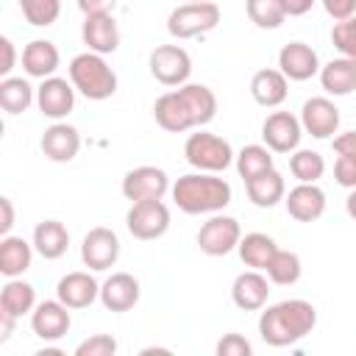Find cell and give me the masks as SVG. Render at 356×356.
<instances>
[{
	"instance_id": "6da1fadb",
	"label": "cell",
	"mask_w": 356,
	"mask_h": 356,
	"mask_svg": "<svg viewBox=\"0 0 356 356\" xmlns=\"http://www.w3.org/2000/svg\"><path fill=\"white\" fill-rule=\"evenodd\" d=\"M214 114H217V95L206 83H184L172 92H164L153 103V120L170 134L203 128L214 120Z\"/></svg>"
},
{
	"instance_id": "c3c4849f",
	"label": "cell",
	"mask_w": 356,
	"mask_h": 356,
	"mask_svg": "<svg viewBox=\"0 0 356 356\" xmlns=\"http://www.w3.org/2000/svg\"><path fill=\"white\" fill-rule=\"evenodd\" d=\"M345 211H348L350 220H356V189H350V195H348V200H345Z\"/></svg>"
},
{
	"instance_id": "d590c367",
	"label": "cell",
	"mask_w": 356,
	"mask_h": 356,
	"mask_svg": "<svg viewBox=\"0 0 356 356\" xmlns=\"http://www.w3.org/2000/svg\"><path fill=\"white\" fill-rule=\"evenodd\" d=\"M17 3L25 22H31L33 28H47L61 14V0H17Z\"/></svg>"
},
{
	"instance_id": "f1b7e54d",
	"label": "cell",
	"mask_w": 356,
	"mask_h": 356,
	"mask_svg": "<svg viewBox=\"0 0 356 356\" xmlns=\"http://www.w3.org/2000/svg\"><path fill=\"white\" fill-rule=\"evenodd\" d=\"M36 100V89L28 83V78L8 75L0 81V106L6 114H22Z\"/></svg>"
},
{
	"instance_id": "4dcf8cb0",
	"label": "cell",
	"mask_w": 356,
	"mask_h": 356,
	"mask_svg": "<svg viewBox=\"0 0 356 356\" xmlns=\"http://www.w3.org/2000/svg\"><path fill=\"white\" fill-rule=\"evenodd\" d=\"M0 309L14 314V317H22L28 312L36 309V292L28 281L22 278H8L6 286L0 289Z\"/></svg>"
},
{
	"instance_id": "277c9868",
	"label": "cell",
	"mask_w": 356,
	"mask_h": 356,
	"mask_svg": "<svg viewBox=\"0 0 356 356\" xmlns=\"http://www.w3.org/2000/svg\"><path fill=\"white\" fill-rule=\"evenodd\" d=\"M70 81L75 86L78 95H83L86 100H108L117 92V72L106 64V58L100 53H78L70 67Z\"/></svg>"
},
{
	"instance_id": "f35d334b",
	"label": "cell",
	"mask_w": 356,
	"mask_h": 356,
	"mask_svg": "<svg viewBox=\"0 0 356 356\" xmlns=\"http://www.w3.org/2000/svg\"><path fill=\"white\" fill-rule=\"evenodd\" d=\"M250 353H253V345L242 334L231 331L217 342V356H250Z\"/></svg>"
},
{
	"instance_id": "ab89813d",
	"label": "cell",
	"mask_w": 356,
	"mask_h": 356,
	"mask_svg": "<svg viewBox=\"0 0 356 356\" xmlns=\"http://www.w3.org/2000/svg\"><path fill=\"white\" fill-rule=\"evenodd\" d=\"M334 178L339 186L345 189H356V156H345L339 153L334 161Z\"/></svg>"
},
{
	"instance_id": "4fadbf2b",
	"label": "cell",
	"mask_w": 356,
	"mask_h": 356,
	"mask_svg": "<svg viewBox=\"0 0 356 356\" xmlns=\"http://www.w3.org/2000/svg\"><path fill=\"white\" fill-rule=\"evenodd\" d=\"M36 106L50 120H64L75 108V86L67 78L50 75L36 86Z\"/></svg>"
},
{
	"instance_id": "60d3db41",
	"label": "cell",
	"mask_w": 356,
	"mask_h": 356,
	"mask_svg": "<svg viewBox=\"0 0 356 356\" xmlns=\"http://www.w3.org/2000/svg\"><path fill=\"white\" fill-rule=\"evenodd\" d=\"M320 3H323L325 14H328L334 22L348 19V17L356 14V0H320Z\"/></svg>"
},
{
	"instance_id": "ba28073f",
	"label": "cell",
	"mask_w": 356,
	"mask_h": 356,
	"mask_svg": "<svg viewBox=\"0 0 356 356\" xmlns=\"http://www.w3.org/2000/svg\"><path fill=\"white\" fill-rule=\"evenodd\" d=\"M239 239H242L239 220L236 217H228L222 211L211 214L200 225V231H197V248L206 256H228L231 250H236Z\"/></svg>"
},
{
	"instance_id": "7a4b0ae2",
	"label": "cell",
	"mask_w": 356,
	"mask_h": 356,
	"mask_svg": "<svg viewBox=\"0 0 356 356\" xmlns=\"http://www.w3.org/2000/svg\"><path fill=\"white\" fill-rule=\"evenodd\" d=\"M317 325V309L314 303L303 298H289L267 306L259 317V337L270 348H286L309 337Z\"/></svg>"
},
{
	"instance_id": "603a6c76",
	"label": "cell",
	"mask_w": 356,
	"mask_h": 356,
	"mask_svg": "<svg viewBox=\"0 0 356 356\" xmlns=\"http://www.w3.org/2000/svg\"><path fill=\"white\" fill-rule=\"evenodd\" d=\"M61 64V53L50 39H33L22 47V70L28 78H50Z\"/></svg>"
},
{
	"instance_id": "83f0119b",
	"label": "cell",
	"mask_w": 356,
	"mask_h": 356,
	"mask_svg": "<svg viewBox=\"0 0 356 356\" xmlns=\"http://www.w3.org/2000/svg\"><path fill=\"white\" fill-rule=\"evenodd\" d=\"M33 248L42 259H61L70 248V231L58 220H42L33 228Z\"/></svg>"
},
{
	"instance_id": "7dc6e473",
	"label": "cell",
	"mask_w": 356,
	"mask_h": 356,
	"mask_svg": "<svg viewBox=\"0 0 356 356\" xmlns=\"http://www.w3.org/2000/svg\"><path fill=\"white\" fill-rule=\"evenodd\" d=\"M17 320H19V317H14V314H8V312L0 309V342H8V339H11Z\"/></svg>"
},
{
	"instance_id": "8fae6325",
	"label": "cell",
	"mask_w": 356,
	"mask_h": 356,
	"mask_svg": "<svg viewBox=\"0 0 356 356\" xmlns=\"http://www.w3.org/2000/svg\"><path fill=\"white\" fill-rule=\"evenodd\" d=\"M300 136H303L300 117H295L289 111H273L261 122V139H264V145L273 153H292V150H298Z\"/></svg>"
},
{
	"instance_id": "d6986e66",
	"label": "cell",
	"mask_w": 356,
	"mask_h": 356,
	"mask_svg": "<svg viewBox=\"0 0 356 356\" xmlns=\"http://www.w3.org/2000/svg\"><path fill=\"white\" fill-rule=\"evenodd\" d=\"M81 39L92 53H114L120 47V28L114 14H86L81 25Z\"/></svg>"
},
{
	"instance_id": "44dd1931",
	"label": "cell",
	"mask_w": 356,
	"mask_h": 356,
	"mask_svg": "<svg viewBox=\"0 0 356 356\" xmlns=\"http://www.w3.org/2000/svg\"><path fill=\"white\" fill-rule=\"evenodd\" d=\"M284 206L292 220L298 222H314L325 211V192L317 184H298L286 192Z\"/></svg>"
},
{
	"instance_id": "5b68a950",
	"label": "cell",
	"mask_w": 356,
	"mask_h": 356,
	"mask_svg": "<svg viewBox=\"0 0 356 356\" xmlns=\"http://www.w3.org/2000/svg\"><path fill=\"white\" fill-rule=\"evenodd\" d=\"M184 156H186V161H189L195 170H200V172H222V170H228V167L234 164V159H236L228 139H222V136H217V134H211V131H200V128L186 136V142H184Z\"/></svg>"
},
{
	"instance_id": "7c38bea8",
	"label": "cell",
	"mask_w": 356,
	"mask_h": 356,
	"mask_svg": "<svg viewBox=\"0 0 356 356\" xmlns=\"http://www.w3.org/2000/svg\"><path fill=\"white\" fill-rule=\"evenodd\" d=\"M81 259L95 273L111 270L117 264V259H120V239H117V234L111 228H106V225L92 228L83 236V242H81Z\"/></svg>"
},
{
	"instance_id": "bcb514c9",
	"label": "cell",
	"mask_w": 356,
	"mask_h": 356,
	"mask_svg": "<svg viewBox=\"0 0 356 356\" xmlns=\"http://www.w3.org/2000/svg\"><path fill=\"white\" fill-rule=\"evenodd\" d=\"M0 209H3V220H0V234L6 236V234L11 231V225H14V203H11V197H0Z\"/></svg>"
},
{
	"instance_id": "836d02e7",
	"label": "cell",
	"mask_w": 356,
	"mask_h": 356,
	"mask_svg": "<svg viewBox=\"0 0 356 356\" xmlns=\"http://www.w3.org/2000/svg\"><path fill=\"white\" fill-rule=\"evenodd\" d=\"M289 172L298 178V184H317L325 172V159L317 150H292L289 153Z\"/></svg>"
},
{
	"instance_id": "d4e9b609",
	"label": "cell",
	"mask_w": 356,
	"mask_h": 356,
	"mask_svg": "<svg viewBox=\"0 0 356 356\" xmlns=\"http://www.w3.org/2000/svg\"><path fill=\"white\" fill-rule=\"evenodd\" d=\"M245 192H248V197H250L253 206H259V209H273L275 203H281V200L286 197V181H284V175L273 167V170H267V172H261V175L245 181Z\"/></svg>"
},
{
	"instance_id": "2e32d148",
	"label": "cell",
	"mask_w": 356,
	"mask_h": 356,
	"mask_svg": "<svg viewBox=\"0 0 356 356\" xmlns=\"http://www.w3.org/2000/svg\"><path fill=\"white\" fill-rule=\"evenodd\" d=\"M39 147H42V153H44L50 161L67 164V161H72V159L78 156V150H81V134H78L75 125L56 120L50 128H44V134H42V139H39Z\"/></svg>"
},
{
	"instance_id": "f907efd6",
	"label": "cell",
	"mask_w": 356,
	"mask_h": 356,
	"mask_svg": "<svg viewBox=\"0 0 356 356\" xmlns=\"http://www.w3.org/2000/svg\"><path fill=\"white\" fill-rule=\"evenodd\" d=\"M186 3H200V0H186Z\"/></svg>"
},
{
	"instance_id": "484cf974",
	"label": "cell",
	"mask_w": 356,
	"mask_h": 356,
	"mask_svg": "<svg viewBox=\"0 0 356 356\" xmlns=\"http://www.w3.org/2000/svg\"><path fill=\"white\" fill-rule=\"evenodd\" d=\"M320 83L334 97H345V95L356 92V61L345 58V56L331 58L328 64L320 67Z\"/></svg>"
},
{
	"instance_id": "3957f363",
	"label": "cell",
	"mask_w": 356,
	"mask_h": 356,
	"mask_svg": "<svg viewBox=\"0 0 356 356\" xmlns=\"http://www.w3.org/2000/svg\"><path fill=\"white\" fill-rule=\"evenodd\" d=\"M170 192L184 214H217L231 203V184L217 172H186Z\"/></svg>"
},
{
	"instance_id": "e575fe53",
	"label": "cell",
	"mask_w": 356,
	"mask_h": 356,
	"mask_svg": "<svg viewBox=\"0 0 356 356\" xmlns=\"http://www.w3.org/2000/svg\"><path fill=\"white\" fill-rule=\"evenodd\" d=\"M245 11H248V19L261 31H275L286 19L281 0H245Z\"/></svg>"
},
{
	"instance_id": "74e56055",
	"label": "cell",
	"mask_w": 356,
	"mask_h": 356,
	"mask_svg": "<svg viewBox=\"0 0 356 356\" xmlns=\"http://www.w3.org/2000/svg\"><path fill=\"white\" fill-rule=\"evenodd\" d=\"M117 353V339L108 334H92L89 339L75 345V356H114Z\"/></svg>"
},
{
	"instance_id": "5bb4252c",
	"label": "cell",
	"mask_w": 356,
	"mask_h": 356,
	"mask_svg": "<svg viewBox=\"0 0 356 356\" xmlns=\"http://www.w3.org/2000/svg\"><path fill=\"white\" fill-rule=\"evenodd\" d=\"M72 325V317H70V306H64L58 298L56 300H42L36 303V309L31 312V328L39 339L44 342H56L61 339Z\"/></svg>"
},
{
	"instance_id": "9c48e42d",
	"label": "cell",
	"mask_w": 356,
	"mask_h": 356,
	"mask_svg": "<svg viewBox=\"0 0 356 356\" xmlns=\"http://www.w3.org/2000/svg\"><path fill=\"white\" fill-rule=\"evenodd\" d=\"M150 75L164 86H184L192 75V58L181 44H159L147 58Z\"/></svg>"
},
{
	"instance_id": "ac0fdd59",
	"label": "cell",
	"mask_w": 356,
	"mask_h": 356,
	"mask_svg": "<svg viewBox=\"0 0 356 356\" xmlns=\"http://www.w3.org/2000/svg\"><path fill=\"white\" fill-rule=\"evenodd\" d=\"M267 298H270V278H267L264 270H253L250 267V270L239 273L234 278V284H231V300L245 312L264 309Z\"/></svg>"
},
{
	"instance_id": "e0dca14e",
	"label": "cell",
	"mask_w": 356,
	"mask_h": 356,
	"mask_svg": "<svg viewBox=\"0 0 356 356\" xmlns=\"http://www.w3.org/2000/svg\"><path fill=\"white\" fill-rule=\"evenodd\" d=\"M278 70L289 81H309L320 75V58L317 50L306 42H289L278 50Z\"/></svg>"
},
{
	"instance_id": "ffe728a7",
	"label": "cell",
	"mask_w": 356,
	"mask_h": 356,
	"mask_svg": "<svg viewBox=\"0 0 356 356\" xmlns=\"http://www.w3.org/2000/svg\"><path fill=\"white\" fill-rule=\"evenodd\" d=\"M56 298L70 309H86L100 298V284L95 281L92 273L75 270V273H67V275L58 278Z\"/></svg>"
},
{
	"instance_id": "7402d4cb",
	"label": "cell",
	"mask_w": 356,
	"mask_h": 356,
	"mask_svg": "<svg viewBox=\"0 0 356 356\" xmlns=\"http://www.w3.org/2000/svg\"><path fill=\"white\" fill-rule=\"evenodd\" d=\"M139 281L131 273H111L100 284V303L108 312H131L139 303Z\"/></svg>"
},
{
	"instance_id": "cb8c5ba5",
	"label": "cell",
	"mask_w": 356,
	"mask_h": 356,
	"mask_svg": "<svg viewBox=\"0 0 356 356\" xmlns=\"http://www.w3.org/2000/svg\"><path fill=\"white\" fill-rule=\"evenodd\" d=\"M250 95L259 106L264 108H275L286 100L289 95V78L281 72V70H273V67H264L259 72H253L250 78Z\"/></svg>"
},
{
	"instance_id": "9a60e30c",
	"label": "cell",
	"mask_w": 356,
	"mask_h": 356,
	"mask_svg": "<svg viewBox=\"0 0 356 356\" xmlns=\"http://www.w3.org/2000/svg\"><path fill=\"white\" fill-rule=\"evenodd\" d=\"M300 125L314 139H331L339 131V108L328 97H309L300 108Z\"/></svg>"
},
{
	"instance_id": "d6a6232c",
	"label": "cell",
	"mask_w": 356,
	"mask_h": 356,
	"mask_svg": "<svg viewBox=\"0 0 356 356\" xmlns=\"http://www.w3.org/2000/svg\"><path fill=\"white\" fill-rule=\"evenodd\" d=\"M234 164H236L239 178H242V181H250V178H256V175L273 170V150H270L267 145H245V147L236 153Z\"/></svg>"
},
{
	"instance_id": "52a82bcc",
	"label": "cell",
	"mask_w": 356,
	"mask_h": 356,
	"mask_svg": "<svg viewBox=\"0 0 356 356\" xmlns=\"http://www.w3.org/2000/svg\"><path fill=\"white\" fill-rule=\"evenodd\" d=\"M125 225L134 239H142V242L159 239L170 228V209L164 200H136L125 214Z\"/></svg>"
},
{
	"instance_id": "1f68e13d",
	"label": "cell",
	"mask_w": 356,
	"mask_h": 356,
	"mask_svg": "<svg viewBox=\"0 0 356 356\" xmlns=\"http://www.w3.org/2000/svg\"><path fill=\"white\" fill-rule=\"evenodd\" d=\"M264 273H267V278H270L273 284H278V286H292V284L300 281L303 264H300V256H298V253L278 248V250L273 253V259L267 261Z\"/></svg>"
},
{
	"instance_id": "4316f807",
	"label": "cell",
	"mask_w": 356,
	"mask_h": 356,
	"mask_svg": "<svg viewBox=\"0 0 356 356\" xmlns=\"http://www.w3.org/2000/svg\"><path fill=\"white\" fill-rule=\"evenodd\" d=\"M33 242H25L22 236H11L6 234L0 239V273L6 278H19L31 261H33Z\"/></svg>"
},
{
	"instance_id": "7bdbcfd3",
	"label": "cell",
	"mask_w": 356,
	"mask_h": 356,
	"mask_svg": "<svg viewBox=\"0 0 356 356\" xmlns=\"http://www.w3.org/2000/svg\"><path fill=\"white\" fill-rule=\"evenodd\" d=\"M75 3L83 11V17L86 14H111L117 6V0H75Z\"/></svg>"
},
{
	"instance_id": "8992f818",
	"label": "cell",
	"mask_w": 356,
	"mask_h": 356,
	"mask_svg": "<svg viewBox=\"0 0 356 356\" xmlns=\"http://www.w3.org/2000/svg\"><path fill=\"white\" fill-rule=\"evenodd\" d=\"M220 6L214 0L200 3H181L167 17V31L172 39H195L220 25Z\"/></svg>"
},
{
	"instance_id": "8d00e7d4",
	"label": "cell",
	"mask_w": 356,
	"mask_h": 356,
	"mask_svg": "<svg viewBox=\"0 0 356 356\" xmlns=\"http://www.w3.org/2000/svg\"><path fill=\"white\" fill-rule=\"evenodd\" d=\"M331 42H334V47L339 50V56L356 61V14L348 17V19L334 22V28H331Z\"/></svg>"
},
{
	"instance_id": "f6af8a7d",
	"label": "cell",
	"mask_w": 356,
	"mask_h": 356,
	"mask_svg": "<svg viewBox=\"0 0 356 356\" xmlns=\"http://www.w3.org/2000/svg\"><path fill=\"white\" fill-rule=\"evenodd\" d=\"M317 0H281V6H284V11H286V17H303V14H309L312 11V6H314Z\"/></svg>"
},
{
	"instance_id": "30bf717a",
	"label": "cell",
	"mask_w": 356,
	"mask_h": 356,
	"mask_svg": "<svg viewBox=\"0 0 356 356\" xmlns=\"http://www.w3.org/2000/svg\"><path fill=\"white\" fill-rule=\"evenodd\" d=\"M170 189H172L170 175L161 167H153V164L134 167L122 178V195L131 203H136V200H161Z\"/></svg>"
},
{
	"instance_id": "681fc988",
	"label": "cell",
	"mask_w": 356,
	"mask_h": 356,
	"mask_svg": "<svg viewBox=\"0 0 356 356\" xmlns=\"http://www.w3.org/2000/svg\"><path fill=\"white\" fill-rule=\"evenodd\" d=\"M147 353H170L167 348H142V356H147Z\"/></svg>"
},
{
	"instance_id": "ee69618b",
	"label": "cell",
	"mask_w": 356,
	"mask_h": 356,
	"mask_svg": "<svg viewBox=\"0 0 356 356\" xmlns=\"http://www.w3.org/2000/svg\"><path fill=\"white\" fill-rule=\"evenodd\" d=\"M334 153H345V156H356V131H345L339 136H334Z\"/></svg>"
},
{
	"instance_id": "b9f144b4",
	"label": "cell",
	"mask_w": 356,
	"mask_h": 356,
	"mask_svg": "<svg viewBox=\"0 0 356 356\" xmlns=\"http://www.w3.org/2000/svg\"><path fill=\"white\" fill-rule=\"evenodd\" d=\"M0 50H3V61H0V75L8 78L14 64H17V50H14V42L8 36H0Z\"/></svg>"
},
{
	"instance_id": "f546056e",
	"label": "cell",
	"mask_w": 356,
	"mask_h": 356,
	"mask_svg": "<svg viewBox=\"0 0 356 356\" xmlns=\"http://www.w3.org/2000/svg\"><path fill=\"white\" fill-rule=\"evenodd\" d=\"M239 250V259L245 261V267H253V270H264L267 261L273 259V253L278 250L275 239L261 234V231H253V234H245L236 245Z\"/></svg>"
}]
</instances>
